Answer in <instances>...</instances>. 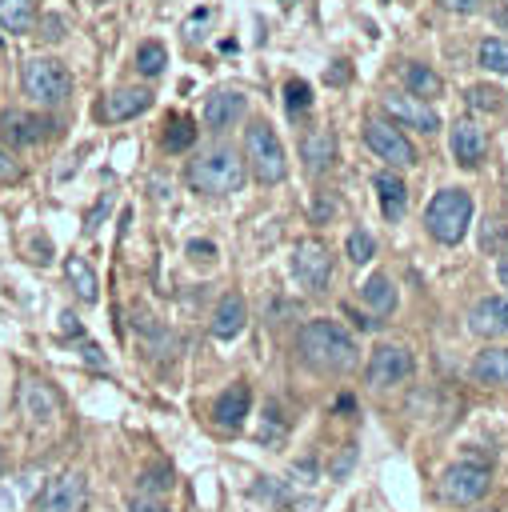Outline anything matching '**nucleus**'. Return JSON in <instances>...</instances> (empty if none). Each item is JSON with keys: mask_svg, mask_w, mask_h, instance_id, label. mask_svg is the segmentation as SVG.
I'll return each instance as SVG.
<instances>
[{"mask_svg": "<svg viewBox=\"0 0 508 512\" xmlns=\"http://www.w3.org/2000/svg\"><path fill=\"white\" fill-rule=\"evenodd\" d=\"M164 64H168V48L160 44V40H144L140 48H136V72L140 76H160L164 72Z\"/></svg>", "mask_w": 508, "mask_h": 512, "instance_id": "28", "label": "nucleus"}, {"mask_svg": "<svg viewBox=\"0 0 508 512\" xmlns=\"http://www.w3.org/2000/svg\"><path fill=\"white\" fill-rule=\"evenodd\" d=\"M88 508V480L80 472H64L48 480L40 492V512H84Z\"/></svg>", "mask_w": 508, "mask_h": 512, "instance_id": "11", "label": "nucleus"}, {"mask_svg": "<svg viewBox=\"0 0 508 512\" xmlns=\"http://www.w3.org/2000/svg\"><path fill=\"white\" fill-rule=\"evenodd\" d=\"M244 168H252V176L260 184H280L288 176V156H284V144L272 124L252 120L244 128Z\"/></svg>", "mask_w": 508, "mask_h": 512, "instance_id": "3", "label": "nucleus"}, {"mask_svg": "<svg viewBox=\"0 0 508 512\" xmlns=\"http://www.w3.org/2000/svg\"><path fill=\"white\" fill-rule=\"evenodd\" d=\"M300 160H304L308 172H324V168H332V164H336V136H332L328 128H312V132H304V140H300Z\"/></svg>", "mask_w": 508, "mask_h": 512, "instance_id": "19", "label": "nucleus"}, {"mask_svg": "<svg viewBox=\"0 0 508 512\" xmlns=\"http://www.w3.org/2000/svg\"><path fill=\"white\" fill-rule=\"evenodd\" d=\"M20 84H24V96H28L32 104H40V108H56V104H64L68 92H72L68 68H64L60 60H52V56L28 60L24 72H20Z\"/></svg>", "mask_w": 508, "mask_h": 512, "instance_id": "5", "label": "nucleus"}, {"mask_svg": "<svg viewBox=\"0 0 508 512\" xmlns=\"http://www.w3.org/2000/svg\"><path fill=\"white\" fill-rule=\"evenodd\" d=\"M40 36H44V40H60V36H64V20H60V16H48Z\"/></svg>", "mask_w": 508, "mask_h": 512, "instance_id": "36", "label": "nucleus"}, {"mask_svg": "<svg viewBox=\"0 0 508 512\" xmlns=\"http://www.w3.org/2000/svg\"><path fill=\"white\" fill-rule=\"evenodd\" d=\"M188 184L192 192H204V196H228V192H240L244 180H248V168H244V156L228 144H216L208 152H200L196 160H188Z\"/></svg>", "mask_w": 508, "mask_h": 512, "instance_id": "2", "label": "nucleus"}, {"mask_svg": "<svg viewBox=\"0 0 508 512\" xmlns=\"http://www.w3.org/2000/svg\"><path fill=\"white\" fill-rule=\"evenodd\" d=\"M472 376L480 384H508V348H484V352H476Z\"/></svg>", "mask_w": 508, "mask_h": 512, "instance_id": "22", "label": "nucleus"}, {"mask_svg": "<svg viewBox=\"0 0 508 512\" xmlns=\"http://www.w3.org/2000/svg\"><path fill=\"white\" fill-rule=\"evenodd\" d=\"M408 376H412V352L404 344H380V348H372L368 368H364V380L372 388H392V384H400Z\"/></svg>", "mask_w": 508, "mask_h": 512, "instance_id": "9", "label": "nucleus"}, {"mask_svg": "<svg viewBox=\"0 0 508 512\" xmlns=\"http://www.w3.org/2000/svg\"><path fill=\"white\" fill-rule=\"evenodd\" d=\"M248 112V100L240 96V92H212L208 100H204V128L208 132H224V128H232L240 116Z\"/></svg>", "mask_w": 508, "mask_h": 512, "instance_id": "15", "label": "nucleus"}, {"mask_svg": "<svg viewBox=\"0 0 508 512\" xmlns=\"http://www.w3.org/2000/svg\"><path fill=\"white\" fill-rule=\"evenodd\" d=\"M364 144H368L380 160H388V164H396V168H412V164H416V148H412V140H408L396 124L368 120V124H364Z\"/></svg>", "mask_w": 508, "mask_h": 512, "instance_id": "8", "label": "nucleus"}, {"mask_svg": "<svg viewBox=\"0 0 508 512\" xmlns=\"http://www.w3.org/2000/svg\"><path fill=\"white\" fill-rule=\"evenodd\" d=\"M352 460H356V448L352 444H344V452H340V460L332 464V476L340 480V476H348V468H352Z\"/></svg>", "mask_w": 508, "mask_h": 512, "instance_id": "34", "label": "nucleus"}, {"mask_svg": "<svg viewBox=\"0 0 508 512\" xmlns=\"http://www.w3.org/2000/svg\"><path fill=\"white\" fill-rule=\"evenodd\" d=\"M104 212H108V196H104V200H100V204H96V208L88 212V228H96V220H100Z\"/></svg>", "mask_w": 508, "mask_h": 512, "instance_id": "39", "label": "nucleus"}, {"mask_svg": "<svg viewBox=\"0 0 508 512\" xmlns=\"http://www.w3.org/2000/svg\"><path fill=\"white\" fill-rule=\"evenodd\" d=\"M244 324H248V304H244V296H240V292H224L220 304H216V312H212V336H216V340H232V336L244 332Z\"/></svg>", "mask_w": 508, "mask_h": 512, "instance_id": "18", "label": "nucleus"}, {"mask_svg": "<svg viewBox=\"0 0 508 512\" xmlns=\"http://www.w3.org/2000/svg\"><path fill=\"white\" fill-rule=\"evenodd\" d=\"M324 80H328V84H344V80H348V60H336L332 72H324Z\"/></svg>", "mask_w": 508, "mask_h": 512, "instance_id": "37", "label": "nucleus"}, {"mask_svg": "<svg viewBox=\"0 0 508 512\" xmlns=\"http://www.w3.org/2000/svg\"><path fill=\"white\" fill-rule=\"evenodd\" d=\"M476 60H480V68H488V72H496V76H508V40H504V36L480 40Z\"/></svg>", "mask_w": 508, "mask_h": 512, "instance_id": "27", "label": "nucleus"}, {"mask_svg": "<svg viewBox=\"0 0 508 512\" xmlns=\"http://www.w3.org/2000/svg\"><path fill=\"white\" fill-rule=\"evenodd\" d=\"M20 408H24L36 424H44V420H52V416L60 412V396H56L44 380H24V384H20Z\"/></svg>", "mask_w": 508, "mask_h": 512, "instance_id": "21", "label": "nucleus"}, {"mask_svg": "<svg viewBox=\"0 0 508 512\" xmlns=\"http://www.w3.org/2000/svg\"><path fill=\"white\" fill-rule=\"evenodd\" d=\"M4 464H8V460H4V448H0V472H4Z\"/></svg>", "mask_w": 508, "mask_h": 512, "instance_id": "42", "label": "nucleus"}, {"mask_svg": "<svg viewBox=\"0 0 508 512\" xmlns=\"http://www.w3.org/2000/svg\"><path fill=\"white\" fill-rule=\"evenodd\" d=\"M448 12H460V16H472V12H480V0H440Z\"/></svg>", "mask_w": 508, "mask_h": 512, "instance_id": "35", "label": "nucleus"}, {"mask_svg": "<svg viewBox=\"0 0 508 512\" xmlns=\"http://www.w3.org/2000/svg\"><path fill=\"white\" fill-rule=\"evenodd\" d=\"M384 112L392 116V124L396 128H416V132H436L440 128V116H436V108H428L424 100H416V96H404V92H388L384 100Z\"/></svg>", "mask_w": 508, "mask_h": 512, "instance_id": "12", "label": "nucleus"}, {"mask_svg": "<svg viewBox=\"0 0 508 512\" xmlns=\"http://www.w3.org/2000/svg\"><path fill=\"white\" fill-rule=\"evenodd\" d=\"M500 284H504V288H508V260H504V264H500Z\"/></svg>", "mask_w": 508, "mask_h": 512, "instance_id": "41", "label": "nucleus"}, {"mask_svg": "<svg viewBox=\"0 0 508 512\" xmlns=\"http://www.w3.org/2000/svg\"><path fill=\"white\" fill-rule=\"evenodd\" d=\"M424 224H428L432 240H440V244H460L464 232H468V224H472V196H468V188H440V192L428 200Z\"/></svg>", "mask_w": 508, "mask_h": 512, "instance_id": "4", "label": "nucleus"}, {"mask_svg": "<svg viewBox=\"0 0 508 512\" xmlns=\"http://www.w3.org/2000/svg\"><path fill=\"white\" fill-rule=\"evenodd\" d=\"M404 84H408V92H412L416 100H436V96L444 92V80H440L428 64H408V68H404Z\"/></svg>", "mask_w": 508, "mask_h": 512, "instance_id": "25", "label": "nucleus"}, {"mask_svg": "<svg viewBox=\"0 0 508 512\" xmlns=\"http://www.w3.org/2000/svg\"><path fill=\"white\" fill-rule=\"evenodd\" d=\"M296 352L308 368L316 372H328V376H340V372H352L360 364V344L352 340V332L336 320H308L300 324L296 332Z\"/></svg>", "mask_w": 508, "mask_h": 512, "instance_id": "1", "label": "nucleus"}, {"mask_svg": "<svg viewBox=\"0 0 508 512\" xmlns=\"http://www.w3.org/2000/svg\"><path fill=\"white\" fill-rule=\"evenodd\" d=\"M0 24L16 36L36 28V0H0Z\"/></svg>", "mask_w": 508, "mask_h": 512, "instance_id": "24", "label": "nucleus"}, {"mask_svg": "<svg viewBox=\"0 0 508 512\" xmlns=\"http://www.w3.org/2000/svg\"><path fill=\"white\" fill-rule=\"evenodd\" d=\"M16 180H24L20 160H12L8 152H0V184H16Z\"/></svg>", "mask_w": 508, "mask_h": 512, "instance_id": "33", "label": "nucleus"}, {"mask_svg": "<svg viewBox=\"0 0 508 512\" xmlns=\"http://www.w3.org/2000/svg\"><path fill=\"white\" fill-rule=\"evenodd\" d=\"M188 252H192L196 260H200V256H212L216 248H212V244H200V240H192V244H188Z\"/></svg>", "mask_w": 508, "mask_h": 512, "instance_id": "40", "label": "nucleus"}, {"mask_svg": "<svg viewBox=\"0 0 508 512\" xmlns=\"http://www.w3.org/2000/svg\"><path fill=\"white\" fill-rule=\"evenodd\" d=\"M248 408H252V388L244 384V380H236L232 388H224L220 396H216V404H212V420H216V428H240L244 424V416H248Z\"/></svg>", "mask_w": 508, "mask_h": 512, "instance_id": "14", "label": "nucleus"}, {"mask_svg": "<svg viewBox=\"0 0 508 512\" xmlns=\"http://www.w3.org/2000/svg\"><path fill=\"white\" fill-rule=\"evenodd\" d=\"M284 104H288L292 116H296V112H308V108H312V88H308L304 80H288V88H284Z\"/></svg>", "mask_w": 508, "mask_h": 512, "instance_id": "32", "label": "nucleus"}, {"mask_svg": "<svg viewBox=\"0 0 508 512\" xmlns=\"http://www.w3.org/2000/svg\"><path fill=\"white\" fill-rule=\"evenodd\" d=\"M484 492H488V468L476 460H460V464L444 468V476H440V496L448 504H472Z\"/></svg>", "mask_w": 508, "mask_h": 512, "instance_id": "7", "label": "nucleus"}, {"mask_svg": "<svg viewBox=\"0 0 508 512\" xmlns=\"http://www.w3.org/2000/svg\"><path fill=\"white\" fill-rule=\"evenodd\" d=\"M468 328L476 336H508V296H480L468 312Z\"/></svg>", "mask_w": 508, "mask_h": 512, "instance_id": "13", "label": "nucleus"}, {"mask_svg": "<svg viewBox=\"0 0 508 512\" xmlns=\"http://www.w3.org/2000/svg\"><path fill=\"white\" fill-rule=\"evenodd\" d=\"M448 148L456 156V164L464 168H476L488 152V140H484V128H476V120H456L452 136H448Z\"/></svg>", "mask_w": 508, "mask_h": 512, "instance_id": "16", "label": "nucleus"}, {"mask_svg": "<svg viewBox=\"0 0 508 512\" xmlns=\"http://www.w3.org/2000/svg\"><path fill=\"white\" fill-rule=\"evenodd\" d=\"M52 132H56V124H52L48 116H36V112L12 108V112L0 116V136H4L8 144H16V148L44 144V140H52Z\"/></svg>", "mask_w": 508, "mask_h": 512, "instance_id": "10", "label": "nucleus"}, {"mask_svg": "<svg viewBox=\"0 0 508 512\" xmlns=\"http://www.w3.org/2000/svg\"><path fill=\"white\" fill-rule=\"evenodd\" d=\"M372 256H376L372 232H368V228H352V232H348V260H352V264H368Z\"/></svg>", "mask_w": 508, "mask_h": 512, "instance_id": "30", "label": "nucleus"}, {"mask_svg": "<svg viewBox=\"0 0 508 512\" xmlns=\"http://www.w3.org/2000/svg\"><path fill=\"white\" fill-rule=\"evenodd\" d=\"M372 188H376V196H380L384 220H404V212H408V188H404V180L388 168V172H376V176H372Z\"/></svg>", "mask_w": 508, "mask_h": 512, "instance_id": "20", "label": "nucleus"}, {"mask_svg": "<svg viewBox=\"0 0 508 512\" xmlns=\"http://www.w3.org/2000/svg\"><path fill=\"white\" fill-rule=\"evenodd\" d=\"M64 276H68V284H72V292L84 300V304H92L96 296H100V284H96V272L88 268V260L84 256H68L64 260Z\"/></svg>", "mask_w": 508, "mask_h": 512, "instance_id": "23", "label": "nucleus"}, {"mask_svg": "<svg viewBox=\"0 0 508 512\" xmlns=\"http://www.w3.org/2000/svg\"><path fill=\"white\" fill-rule=\"evenodd\" d=\"M148 108H152V92L148 88H116L112 96H104L100 116L112 120V124H120V120H132V116H140Z\"/></svg>", "mask_w": 508, "mask_h": 512, "instance_id": "17", "label": "nucleus"}, {"mask_svg": "<svg viewBox=\"0 0 508 512\" xmlns=\"http://www.w3.org/2000/svg\"><path fill=\"white\" fill-rule=\"evenodd\" d=\"M196 144V124L188 120V116H172L168 124H164V148L168 152H184V148H192Z\"/></svg>", "mask_w": 508, "mask_h": 512, "instance_id": "29", "label": "nucleus"}, {"mask_svg": "<svg viewBox=\"0 0 508 512\" xmlns=\"http://www.w3.org/2000/svg\"><path fill=\"white\" fill-rule=\"evenodd\" d=\"M332 212H336V200H332V196H320V200H316V220H324V216H332Z\"/></svg>", "mask_w": 508, "mask_h": 512, "instance_id": "38", "label": "nucleus"}, {"mask_svg": "<svg viewBox=\"0 0 508 512\" xmlns=\"http://www.w3.org/2000/svg\"><path fill=\"white\" fill-rule=\"evenodd\" d=\"M500 88H488V84H476V88H468V108H476V112H500Z\"/></svg>", "mask_w": 508, "mask_h": 512, "instance_id": "31", "label": "nucleus"}, {"mask_svg": "<svg viewBox=\"0 0 508 512\" xmlns=\"http://www.w3.org/2000/svg\"><path fill=\"white\" fill-rule=\"evenodd\" d=\"M292 276H296V284L304 292H324L328 280H332V252H328V244L316 240V236L300 240L292 248Z\"/></svg>", "mask_w": 508, "mask_h": 512, "instance_id": "6", "label": "nucleus"}, {"mask_svg": "<svg viewBox=\"0 0 508 512\" xmlns=\"http://www.w3.org/2000/svg\"><path fill=\"white\" fill-rule=\"evenodd\" d=\"M360 300H364L368 308H376V312H392V308H396V288H392V280H388L384 272H372V276L360 284Z\"/></svg>", "mask_w": 508, "mask_h": 512, "instance_id": "26", "label": "nucleus"}]
</instances>
